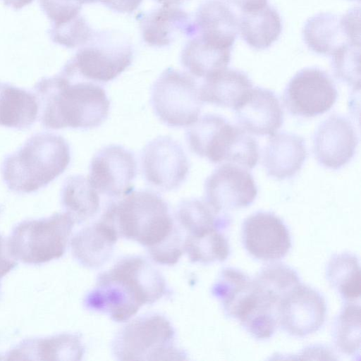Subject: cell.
I'll use <instances>...</instances> for the list:
<instances>
[{
  "label": "cell",
  "instance_id": "cell-1",
  "mask_svg": "<svg viewBox=\"0 0 361 361\" xmlns=\"http://www.w3.org/2000/svg\"><path fill=\"white\" fill-rule=\"evenodd\" d=\"M102 217L118 235L145 246L156 262L171 265L183 252L180 235L164 200L150 190H131L108 204Z\"/></svg>",
  "mask_w": 361,
  "mask_h": 361
},
{
  "label": "cell",
  "instance_id": "cell-2",
  "mask_svg": "<svg viewBox=\"0 0 361 361\" xmlns=\"http://www.w3.org/2000/svg\"><path fill=\"white\" fill-rule=\"evenodd\" d=\"M163 276L149 262L138 256L127 257L101 274L84 304L90 310L126 322L145 304L159 300L166 293Z\"/></svg>",
  "mask_w": 361,
  "mask_h": 361
},
{
  "label": "cell",
  "instance_id": "cell-3",
  "mask_svg": "<svg viewBox=\"0 0 361 361\" xmlns=\"http://www.w3.org/2000/svg\"><path fill=\"white\" fill-rule=\"evenodd\" d=\"M33 90L40 121L46 128H92L108 116L110 102L105 90L89 80L60 72L42 78Z\"/></svg>",
  "mask_w": 361,
  "mask_h": 361
},
{
  "label": "cell",
  "instance_id": "cell-4",
  "mask_svg": "<svg viewBox=\"0 0 361 361\" xmlns=\"http://www.w3.org/2000/svg\"><path fill=\"white\" fill-rule=\"evenodd\" d=\"M70 161V147L62 136L37 133L4 158L1 176L10 190L31 193L44 188L63 173Z\"/></svg>",
  "mask_w": 361,
  "mask_h": 361
},
{
  "label": "cell",
  "instance_id": "cell-5",
  "mask_svg": "<svg viewBox=\"0 0 361 361\" xmlns=\"http://www.w3.org/2000/svg\"><path fill=\"white\" fill-rule=\"evenodd\" d=\"M75 222L64 213L25 220L13 229L8 240L11 255L27 264H41L60 258L66 252Z\"/></svg>",
  "mask_w": 361,
  "mask_h": 361
},
{
  "label": "cell",
  "instance_id": "cell-6",
  "mask_svg": "<svg viewBox=\"0 0 361 361\" xmlns=\"http://www.w3.org/2000/svg\"><path fill=\"white\" fill-rule=\"evenodd\" d=\"M174 338L171 322L164 316L150 314L125 325L114 341L113 351L119 360L185 359Z\"/></svg>",
  "mask_w": 361,
  "mask_h": 361
},
{
  "label": "cell",
  "instance_id": "cell-7",
  "mask_svg": "<svg viewBox=\"0 0 361 361\" xmlns=\"http://www.w3.org/2000/svg\"><path fill=\"white\" fill-rule=\"evenodd\" d=\"M133 58L131 44L112 30L94 32L61 72L80 79L106 82L121 74Z\"/></svg>",
  "mask_w": 361,
  "mask_h": 361
},
{
  "label": "cell",
  "instance_id": "cell-8",
  "mask_svg": "<svg viewBox=\"0 0 361 361\" xmlns=\"http://www.w3.org/2000/svg\"><path fill=\"white\" fill-rule=\"evenodd\" d=\"M151 103L155 114L164 124L183 127L197 121L202 102L195 78L170 67L154 82Z\"/></svg>",
  "mask_w": 361,
  "mask_h": 361
},
{
  "label": "cell",
  "instance_id": "cell-9",
  "mask_svg": "<svg viewBox=\"0 0 361 361\" xmlns=\"http://www.w3.org/2000/svg\"><path fill=\"white\" fill-rule=\"evenodd\" d=\"M337 97L336 86L329 74L319 68L308 67L290 80L283 102L292 115L314 117L328 111Z\"/></svg>",
  "mask_w": 361,
  "mask_h": 361
},
{
  "label": "cell",
  "instance_id": "cell-10",
  "mask_svg": "<svg viewBox=\"0 0 361 361\" xmlns=\"http://www.w3.org/2000/svg\"><path fill=\"white\" fill-rule=\"evenodd\" d=\"M141 161L145 180L160 190L177 189L189 172L183 147L170 136H159L150 141L143 149Z\"/></svg>",
  "mask_w": 361,
  "mask_h": 361
},
{
  "label": "cell",
  "instance_id": "cell-11",
  "mask_svg": "<svg viewBox=\"0 0 361 361\" xmlns=\"http://www.w3.org/2000/svg\"><path fill=\"white\" fill-rule=\"evenodd\" d=\"M136 169V160L130 151L121 145H109L92 157L87 178L99 194L123 197L133 190Z\"/></svg>",
  "mask_w": 361,
  "mask_h": 361
},
{
  "label": "cell",
  "instance_id": "cell-12",
  "mask_svg": "<svg viewBox=\"0 0 361 361\" xmlns=\"http://www.w3.org/2000/svg\"><path fill=\"white\" fill-rule=\"evenodd\" d=\"M205 201L217 212L250 205L257 195L252 174L238 165L224 163L209 176L204 183Z\"/></svg>",
  "mask_w": 361,
  "mask_h": 361
},
{
  "label": "cell",
  "instance_id": "cell-13",
  "mask_svg": "<svg viewBox=\"0 0 361 361\" xmlns=\"http://www.w3.org/2000/svg\"><path fill=\"white\" fill-rule=\"evenodd\" d=\"M326 312L322 295L312 288L300 283L281 300L278 322L291 336L303 337L321 328Z\"/></svg>",
  "mask_w": 361,
  "mask_h": 361
},
{
  "label": "cell",
  "instance_id": "cell-14",
  "mask_svg": "<svg viewBox=\"0 0 361 361\" xmlns=\"http://www.w3.org/2000/svg\"><path fill=\"white\" fill-rule=\"evenodd\" d=\"M243 241L252 257L264 261L284 257L291 247L290 233L283 221L274 213L264 211L245 220Z\"/></svg>",
  "mask_w": 361,
  "mask_h": 361
},
{
  "label": "cell",
  "instance_id": "cell-15",
  "mask_svg": "<svg viewBox=\"0 0 361 361\" xmlns=\"http://www.w3.org/2000/svg\"><path fill=\"white\" fill-rule=\"evenodd\" d=\"M358 137L351 122L333 114L318 126L313 137V152L322 166L337 170L353 157Z\"/></svg>",
  "mask_w": 361,
  "mask_h": 361
},
{
  "label": "cell",
  "instance_id": "cell-16",
  "mask_svg": "<svg viewBox=\"0 0 361 361\" xmlns=\"http://www.w3.org/2000/svg\"><path fill=\"white\" fill-rule=\"evenodd\" d=\"M240 128L256 135H272L283 125V111L270 90L255 87L233 109Z\"/></svg>",
  "mask_w": 361,
  "mask_h": 361
},
{
  "label": "cell",
  "instance_id": "cell-17",
  "mask_svg": "<svg viewBox=\"0 0 361 361\" xmlns=\"http://www.w3.org/2000/svg\"><path fill=\"white\" fill-rule=\"evenodd\" d=\"M137 17L142 39L151 47H166L181 36L195 35L189 14L177 6L162 5Z\"/></svg>",
  "mask_w": 361,
  "mask_h": 361
},
{
  "label": "cell",
  "instance_id": "cell-18",
  "mask_svg": "<svg viewBox=\"0 0 361 361\" xmlns=\"http://www.w3.org/2000/svg\"><path fill=\"white\" fill-rule=\"evenodd\" d=\"M195 35L214 46L231 49L237 37L238 19L221 0H205L198 7L193 21Z\"/></svg>",
  "mask_w": 361,
  "mask_h": 361
},
{
  "label": "cell",
  "instance_id": "cell-19",
  "mask_svg": "<svg viewBox=\"0 0 361 361\" xmlns=\"http://www.w3.org/2000/svg\"><path fill=\"white\" fill-rule=\"evenodd\" d=\"M307 152L302 137L286 132L270 135L262 164L268 176L279 180L294 176L302 168Z\"/></svg>",
  "mask_w": 361,
  "mask_h": 361
},
{
  "label": "cell",
  "instance_id": "cell-20",
  "mask_svg": "<svg viewBox=\"0 0 361 361\" xmlns=\"http://www.w3.org/2000/svg\"><path fill=\"white\" fill-rule=\"evenodd\" d=\"M118 237L114 226L102 217L73 237L71 242L73 255L85 267H100L110 259Z\"/></svg>",
  "mask_w": 361,
  "mask_h": 361
},
{
  "label": "cell",
  "instance_id": "cell-21",
  "mask_svg": "<svg viewBox=\"0 0 361 361\" xmlns=\"http://www.w3.org/2000/svg\"><path fill=\"white\" fill-rule=\"evenodd\" d=\"M84 354L80 338L73 334H60L22 341L6 360H79Z\"/></svg>",
  "mask_w": 361,
  "mask_h": 361
},
{
  "label": "cell",
  "instance_id": "cell-22",
  "mask_svg": "<svg viewBox=\"0 0 361 361\" xmlns=\"http://www.w3.org/2000/svg\"><path fill=\"white\" fill-rule=\"evenodd\" d=\"M252 88L245 73L226 68L205 78L199 92L202 102L233 109Z\"/></svg>",
  "mask_w": 361,
  "mask_h": 361
},
{
  "label": "cell",
  "instance_id": "cell-23",
  "mask_svg": "<svg viewBox=\"0 0 361 361\" xmlns=\"http://www.w3.org/2000/svg\"><path fill=\"white\" fill-rule=\"evenodd\" d=\"M39 106L35 94L8 83L0 82V126L18 130L32 126Z\"/></svg>",
  "mask_w": 361,
  "mask_h": 361
},
{
  "label": "cell",
  "instance_id": "cell-24",
  "mask_svg": "<svg viewBox=\"0 0 361 361\" xmlns=\"http://www.w3.org/2000/svg\"><path fill=\"white\" fill-rule=\"evenodd\" d=\"M241 12L238 30L247 44L255 49L263 50L278 39L282 23L274 8L267 4L258 9Z\"/></svg>",
  "mask_w": 361,
  "mask_h": 361
},
{
  "label": "cell",
  "instance_id": "cell-25",
  "mask_svg": "<svg viewBox=\"0 0 361 361\" xmlns=\"http://www.w3.org/2000/svg\"><path fill=\"white\" fill-rule=\"evenodd\" d=\"M231 51V49L211 44L195 35L184 46L180 61L192 75L205 78L227 68Z\"/></svg>",
  "mask_w": 361,
  "mask_h": 361
},
{
  "label": "cell",
  "instance_id": "cell-26",
  "mask_svg": "<svg viewBox=\"0 0 361 361\" xmlns=\"http://www.w3.org/2000/svg\"><path fill=\"white\" fill-rule=\"evenodd\" d=\"M62 207L75 224H81L94 217L99 210L98 192L91 185L87 178L82 175L68 176L61 192Z\"/></svg>",
  "mask_w": 361,
  "mask_h": 361
},
{
  "label": "cell",
  "instance_id": "cell-27",
  "mask_svg": "<svg viewBox=\"0 0 361 361\" xmlns=\"http://www.w3.org/2000/svg\"><path fill=\"white\" fill-rule=\"evenodd\" d=\"M302 36L310 49L322 55H331L342 44L350 43L343 31L341 18L331 13H319L310 18Z\"/></svg>",
  "mask_w": 361,
  "mask_h": 361
},
{
  "label": "cell",
  "instance_id": "cell-28",
  "mask_svg": "<svg viewBox=\"0 0 361 361\" xmlns=\"http://www.w3.org/2000/svg\"><path fill=\"white\" fill-rule=\"evenodd\" d=\"M330 284L345 300L358 299L361 293L360 267L356 256L350 253L334 255L326 268Z\"/></svg>",
  "mask_w": 361,
  "mask_h": 361
},
{
  "label": "cell",
  "instance_id": "cell-29",
  "mask_svg": "<svg viewBox=\"0 0 361 361\" xmlns=\"http://www.w3.org/2000/svg\"><path fill=\"white\" fill-rule=\"evenodd\" d=\"M183 247L190 261L204 264L223 262L230 253L228 241L217 228L188 234Z\"/></svg>",
  "mask_w": 361,
  "mask_h": 361
},
{
  "label": "cell",
  "instance_id": "cell-30",
  "mask_svg": "<svg viewBox=\"0 0 361 361\" xmlns=\"http://www.w3.org/2000/svg\"><path fill=\"white\" fill-rule=\"evenodd\" d=\"M176 216L180 225L188 234L209 228H223L230 219L225 213L216 212L205 200L188 199L178 206Z\"/></svg>",
  "mask_w": 361,
  "mask_h": 361
},
{
  "label": "cell",
  "instance_id": "cell-31",
  "mask_svg": "<svg viewBox=\"0 0 361 361\" xmlns=\"http://www.w3.org/2000/svg\"><path fill=\"white\" fill-rule=\"evenodd\" d=\"M253 281L259 289L278 305L289 292L300 284L298 274L282 264H268Z\"/></svg>",
  "mask_w": 361,
  "mask_h": 361
},
{
  "label": "cell",
  "instance_id": "cell-32",
  "mask_svg": "<svg viewBox=\"0 0 361 361\" xmlns=\"http://www.w3.org/2000/svg\"><path fill=\"white\" fill-rule=\"evenodd\" d=\"M252 280L240 271L233 268H226L212 288V293L219 300L227 315L242 298L250 290Z\"/></svg>",
  "mask_w": 361,
  "mask_h": 361
},
{
  "label": "cell",
  "instance_id": "cell-33",
  "mask_svg": "<svg viewBox=\"0 0 361 361\" xmlns=\"http://www.w3.org/2000/svg\"><path fill=\"white\" fill-rule=\"evenodd\" d=\"M334 341L345 354L355 355L360 347V307L348 304L337 318L334 326Z\"/></svg>",
  "mask_w": 361,
  "mask_h": 361
},
{
  "label": "cell",
  "instance_id": "cell-34",
  "mask_svg": "<svg viewBox=\"0 0 361 361\" xmlns=\"http://www.w3.org/2000/svg\"><path fill=\"white\" fill-rule=\"evenodd\" d=\"M360 44L345 43L331 55V66L335 77L348 85L360 90Z\"/></svg>",
  "mask_w": 361,
  "mask_h": 361
},
{
  "label": "cell",
  "instance_id": "cell-35",
  "mask_svg": "<svg viewBox=\"0 0 361 361\" xmlns=\"http://www.w3.org/2000/svg\"><path fill=\"white\" fill-rule=\"evenodd\" d=\"M94 32L81 14L68 23L51 25L48 30L53 42L68 49L85 45L91 39Z\"/></svg>",
  "mask_w": 361,
  "mask_h": 361
},
{
  "label": "cell",
  "instance_id": "cell-36",
  "mask_svg": "<svg viewBox=\"0 0 361 361\" xmlns=\"http://www.w3.org/2000/svg\"><path fill=\"white\" fill-rule=\"evenodd\" d=\"M39 3L51 25L68 23L81 14L82 5L76 0H39Z\"/></svg>",
  "mask_w": 361,
  "mask_h": 361
},
{
  "label": "cell",
  "instance_id": "cell-37",
  "mask_svg": "<svg viewBox=\"0 0 361 361\" xmlns=\"http://www.w3.org/2000/svg\"><path fill=\"white\" fill-rule=\"evenodd\" d=\"M341 24L348 40L350 43L360 44V7L350 9L341 17Z\"/></svg>",
  "mask_w": 361,
  "mask_h": 361
},
{
  "label": "cell",
  "instance_id": "cell-38",
  "mask_svg": "<svg viewBox=\"0 0 361 361\" xmlns=\"http://www.w3.org/2000/svg\"><path fill=\"white\" fill-rule=\"evenodd\" d=\"M17 262L10 253L8 242L0 235V279L10 272Z\"/></svg>",
  "mask_w": 361,
  "mask_h": 361
},
{
  "label": "cell",
  "instance_id": "cell-39",
  "mask_svg": "<svg viewBox=\"0 0 361 361\" xmlns=\"http://www.w3.org/2000/svg\"><path fill=\"white\" fill-rule=\"evenodd\" d=\"M240 8L241 11H252L262 8L267 4V0H221Z\"/></svg>",
  "mask_w": 361,
  "mask_h": 361
},
{
  "label": "cell",
  "instance_id": "cell-40",
  "mask_svg": "<svg viewBox=\"0 0 361 361\" xmlns=\"http://www.w3.org/2000/svg\"><path fill=\"white\" fill-rule=\"evenodd\" d=\"M4 4L15 10H19L31 4L34 0H1Z\"/></svg>",
  "mask_w": 361,
  "mask_h": 361
},
{
  "label": "cell",
  "instance_id": "cell-41",
  "mask_svg": "<svg viewBox=\"0 0 361 361\" xmlns=\"http://www.w3.org/2000/svg\"><path fill=\"white\" fill-rule=\"evenodd\" d=\"M155 1L159 4H161L162 5L178 6L188 0H155Z\"/></svg>",
  "mask_w": 361,
  "mask_h": 361
},
{
  "label": "cell",
  "instance_id": "cell-42",
  "mask_svg": "<svg viewBox=\"0 0 361 361\" xmlns=\"http://www.w3.org/2000/svg\"><path fill=\"white\" fill-rule=\"evenodd\" d=\"M81 5L87 4H94L98 2V0H76Z\"/></svg>",
  "mask_w": 361,
  "mask_h": 361
},
{
  "label": "cell",
  "instance_id": "cell-43",
  "mask_svg": "<svg viewBox=\"0 0 361 361\" xmlns=\"http://www.w3.org/2000/svg\"><path fill=\"white\" fill-rule=\"evenodd\" d=\"M0 289H1V283H0Z\"/></svg>",
  "mask_w": 361,
  "mask_h": 361
}]
</instances>
